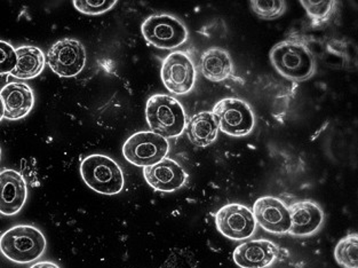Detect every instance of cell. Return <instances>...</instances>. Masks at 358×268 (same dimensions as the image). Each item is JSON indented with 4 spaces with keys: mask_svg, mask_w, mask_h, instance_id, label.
Wrapping results in <instances>:
<instances>
[{
    "mask_svg": "<svg viewBox=\"0 0 358 268\" xmlns=\"http://www.w3.org/2000/svg\"><path fill=\"white\" fill-rule=\"evenodd\" d=\"M0 157H1V148H0Z\"/></svg>",
    "mask_w": 358,
    "mask_h": 268,
    "instance_id": "83f0119b",
    "label": "cell"
},
{
    "mask_svg": "<svg viewBox=\"0 0 358 268\" xmlns=\"http://www.w3.org/2000/svg\"><path fill=\"white\" fill-rule=\"evenodd\" d=\"M145 117L151 131L165 139L176 138L185 132L187 115L178 99L166 94H155L148 99Z\"/></svg>",
    "mask_w": 358,
    "mask_h": 268,
    "instance_id": "7a4b0ae2",
    "label": "cell"
},
{
    "mask_svg": "<svg viewBox=\"0 0 358 268\" xmlns=\"http://www.w3.org/2000/svg\"><path fill=\"white\" fill-rule=\"evenodd\" d=\"M84 183L91 190L103 195H117L124 188L123 171L113 158L106 155H90L80 164Z\"/></svg>",
    "mask_w": 358,
    "mask_h": 268,
    "instance_id": "277c9868",
    "label": "cell"
},
{
    "mask_svg": "<svg viewBox=\"0 0 358 268\" xmlns=\"http://www.w3.org/2000/svg\"><path fill=\"white\" fill-rule=\"evenodd\" d=\"M334 258L343 268H358V237L357 234H349L336 244Z\"/></svg>",
    "mask_w": 358,
    "mask_h": 268,
    "instance_id": "44dd1931",
    "label": "cell"
},
{
    "mask_svg": "<svg viewBox=\"0 0 358 268\" xmlns=\"http://www.w3.org/2000/svg\"><path fill=\"white\" fill-rule=\"evenodd\" d=\"M212 114L219 129L228 136H248L255 127V113L242 99H222L215 104Z\"/></svg>",
    "mask_w": 358,
    "mask_h": 268,
    "instance_id": "8992f818",
    "label": "cell"
},
{
    "mask_svg": "<svg viewBox=\"0 0 358 268\" xmlns=\"http://www.w3.org/2000/svg\"><path fill=\"white\" fill-rule=\"evenodd\" d=\"M30 268H61L57 265L55 262H36L35 265H32Z\"/></svg>",
    "mask_w": 358,
    "mask_h": 268,
    "instance_id": "484cf974",
    "label": "cell"
},
{
    "mask_svg": "<svg viewBox=\"0 0 358 268\" xmlns=\"http://www.w3.org/2000/svg\"><path fill=\"white\" fill-rule=\"evenodd\" d=\"M250 6L258 17L262 20H276L285 13L286 1L284 0H252Z\"/></svg>",
    "mask_w": 358,
    "mask_h": 268,
    "instance_id": "7402d4cb",
    "label": "cell"
},
{
    "mask_svg": "<svg viewBox=\"0 0 358 268\" xmlns=\"http://www.w3.org/2000/svg\"><path fill=\"white\" fill-rule=\"evenodd\" d=\"M170 152L169 140L152 131L136 132L126 140L123 155L126 161L136 167L157 164Z\"/></svg>",
    "mask_w": 358,
    "mask_h": 268,
    "instance_id": "52a82bcc",
    "label": "cell"
},
{
    "mask_svg": "<svg viewBox=\"0 0 358 268\" xmlns=\"http://www.w3.org/2000/svg\"><path fill=\"white\" fill-rule=\"evenodd\" d=\"M15 52L17 64L15 69L10 73V76L17 79H32L43 73L46 57L41 48L27 45L16 48Z\"/></svg>",
    "mask_w": 358,
    "mask_h": 268,
    "instance_id": "d6986e66",
    "label": "cell"
},
{
    "mask_svg": "<svg viewBox=\"0 0 358 268\" xmlns=\"http://www.w3.org/2000/svg\"><path fill=\"white\" fill-rule=\"evenodd\" d=\"M253 215L257 224L268 233L284 235L289 234L291 216L283 201L273 196H262L253 205Z\"/></svg>",
    "mask_w": 358,
    "mask_h": 268,
    "instance_id": "8fae6325",
    "label": "cell"
},
{
    "mask_svg": "<svg viewBox=\"0 0 358 268\" xmlns=\"http://www.w3.org/2000/svg\"><path fill=\"white\" fill-rule=\"evenodd\" d=\"M116 3L117 0H100V1L75 0L73 6L76 10L86 15H100L110 10Z\"/></svg>",
    "mask_w": 358,
    "mask_h": 268,
    "instance_id": "603a6c76",
    "label": "cell"
},
{
    "mask_svg": "<svg viewBox=\"0 0 358 268\" xmlns=\"http://www.w3.org/2000/svg\"><path fill=\"white\" fill-rule=\"evenodd\" d=\"M17 59H16L15 48L7 41H0V75H8L15 69Z\"/></svg>",
    "mask_w": 358,
    "mask_h": 268,
    "instance_id": "d4e9b609",
    "label": "cell"
},
{
    "mask_svg": "<svg viewBox=\"0 0 358 268\" xmlns=\"http://www.w3.org/2000/svg\"><path fill=\"white\" fill-rule=\"evenodd\" d=\"M0 99L5 111L3 118L10 120L28 116L35 104L34 91L25 83H8L0 91Z\"/></svg>",
    "mask_w": 358,
    "mask_h": 268,
    "instance_id": "2e32d148",
    "label": "cell"
},
{
    "mask_svg": "<svg viewBox=\"0 0 358 268\" xmlns=\"http://www.w3.org/2000/svg\"><path fill=\"white\" fill-rule=\"evenodd\" d=\"M46 250V239L41 230L19 225L0 237V253L16 264H30L41 258Z\"/></svg>",
    "mask_w": 358,
    "mask_h": 268,
    "instance_id": "3957f363",
    "label": "cell"
},
{
    "mask_svg": "<svg viewBox=\"0 0 358 268\" xmlns=\"http://www.w3.org/2000/svg\"><path fill=\"white\" fill-rule=\"evenodd\" d=\"M291 216L289 234L292 237H307L317 233L324 224L323 209L311 199H302L287 206Z\"/></svg>",
    "mask_w": 358,
    "mask_h": 268,
    "instance_id": "7c38bea8",
    "label": "cell"
},
{
    "mask_svg": "<svg viewBox=\"0 0 358 268\" xmlns=\"http://www.w3.org/2000/svg\"><path fill=\"white\" fill-rule=\"evenodd\" d=\"M161 76L164 85L171 93L185 95L195 87L197 71L188 54L176 51L163 61Z\"/></svg>",
    "mask_w": 358,
    "mask_h": 268,
    "instance_id": "ba28073f",
    "label": "cell"
},
{
    "mask_svg": "<svg viewBox=\"0 0 358 268\" xmlns=\"http://www.w3.org/2000/svg\"><path fill=\"white\" fill-rule=\"evenodd\" d=\"M46 61L57 75L63 78H71L84 69L86 50L77 39H61L50 48Z\"/></svg>",
    "mask_w": 358,
    "mask_h": 268,
    "instance_id": "9c48e42d",
    "label": "cell"
},
{
    "mask_svg": "<svg viewBox=\"0 0 358 268\" xmlns=\"http://www.w3.org/2000/svg\"><path fill=\"white\" fill-rule=\"evenodd\" d=\"M28 196L22 174L12 169L0 171V213L15 216L22 210Z\"/></svg>",
    "mask_w": 358,
    "mask_h": 268,
    "instance_id": "5bb4252c",
    "label": "cell"
},
{
    "mask_svg": "<svg viewBox=\"0 0 358 268\" xmlns=\"http://www.w3.org/2000/svg\"><path fill=\"white\" fill-rule=\"evenodd\" d=\"M215 225L223 237L234 241L250 239L257 230L251 209L239 203L223 205L215 215Z\"/></svg>",
    "mask_w": 358,
    "mask_h": 268,
    "instance_id": "30bf717a",
    "label": "cell"
},
{
    "mask_svg": "<svg viewBox=\"0 0 358 268\" xmlns=\"http://www.w3.org/2000/svg\"><path fill=\"white\" fill-rule=\"evenodd\" d=\"M278 255V246L269 240L248 241L234 251V262L241 268H267Z\"/></svg>",
    "mask_w": 358,
    "mask_h": 268,
    "instance_id": "9a60e30c",
    "label": "cell"
},
{
    "mask_svg": "<svg viewBox=\"0 0 358 268\" xmlns=\"http://www.w3.org/2000/svg\"><path fill=\"white\" fill-rule=\"evenodd\" d=\"M142 35L149 44L159 50H174L188 41L189 31L185 23L176 16L157 14L149 16L142 23Z\"/></svg>",
    "mask_w": 358,
    "mask_h": 268,
    "instance_id": "5b68a950",
    "label": "cell"
},
{
    "mask_svg": "<svg viewBox=\"0 0 358 268\" xmlns=\"http://www.w3.org/2000/svg\"><path fill=\"white\" fill-rule=\"evenodd\" d=\"M3 113H5V111H3V101H1V99H0V120L3 118Z\"/></svg>",
    "mask_w": 358,
    "mask_h": 268,
    "instance_id": "4316f807",
    "label": "cell"
},
{
    "mask_svg": "<svg viewBox=\"0 0 358 268\" xmlns=\"http://www.w3.org/2000/svg\"><path fill=\"white\" fill-rule=\"evenodd\" d=\"M161 268H197V260L188 250L173 249Z\"/></svg>",
    "mask_w": 358,
    "mask_h": 268,
    "instance_id": "cb8c5ba5",
    "label": "cell"
},
{
    "mask_svg": "<svg viewBox=\"0 0 358 268\" xmlns=\"http://www.w3.org/2000/svg\"><path fill=\"white\" fill-rule=\"evenodd\" d=\"M201 73L210 82L219 83L233 77L235 71L233 57L221 48H210L201 57Z\"/></svg>",
    "mask_w": 358,
    "mask_h": 268,
    "instance_id": "e0dca14e",
    "label": "cell"
},
{
    "mask_svg": "<svg viewBox=\"0 0 358 268\" xmlns=\"http://www.w3.org/2000/svg\"><path fill=\"white\" fill-rule=\"evenodd\" d=\"M271 62L282 76L293 82H305L316 73L314 54L301 39H286L275 45Z\"/></svg>",
    "mask_w": 358,
    "mask_h": 268,
    "instance_id": "6da1fadb",
    "label": "cell"
},
{
    "mask_svg": "<svg viewBox=\"0 0 358 268\" xmlns=\"http://www.w3.org/2000/svg\"><path fill=\"white\" fill-rule=\"evenodd\" d=\"M143 176L151 188L165 192L180 190L188 179L185 169L171 158H164L157 164L145 167Z\"/></svg>",
    "mask_w": 358,
    "mask_h": 268,
    "instance_id": "4fadbf2b",
    "label": "cell"
},
{
    "mask_svg": "<svg viewBox=\"0 0 358 268\" xmlns=\"http://www.w3.org/2000/svg\"><path fill=\"white\" fill-rule=\"evenodd\" d=\"M300 3L310 17L313 28H324L327 26L331 20L334 19L339 5L336 0H301Z\"/></svg>",
    "mask_w": 358,
    "mask_h": 268,
    "instance_id": "ffe728a7",
    "label": "cell"
},
{
    "mask_svg": "<svg viewBox=\"0 0 358 268\" xmlns=\"http://www.w3.org/2000/svg\"><path fill=\"white\" fill-rule=\"evenodd\" d=\"M187 134L192 145L208 147L217 138L219 127L212 111H201L189 120L187 123Z\"/></svg>",
    "mask_w": 358,
    "mask_h": 268,
    "instance_id": "ac0fdd59",
    "label": "cell"
}]
</instances>
